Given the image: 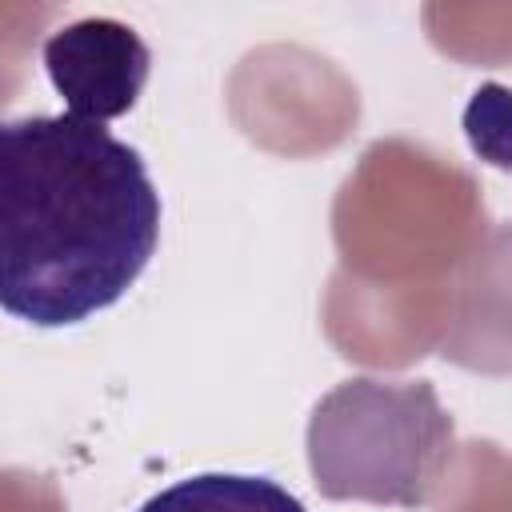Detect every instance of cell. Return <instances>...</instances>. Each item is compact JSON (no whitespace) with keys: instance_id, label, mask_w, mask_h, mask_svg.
<instances>
[{"instance_id":"3957f363","label":"cell","mask_w":512,"mask_h":512,"mask_svg":"<svg viewBox=\"0 0 512 512\" xmlns=\"http://www.w3.org/2000/svg\"><path fill=\"white\" fill-rule=\"evenodd\" d=\"M40 56L64 112L88 124L132 112L152 72L148 44L112 16H84L56 28Z\"/></svg>"},{"instance_id":"277c9868","label":"cell","mask_w":512,"mask_h":512,"mask_svg":"<svg viewBox=\"0 0 512 512\" xmlns=\"http://www.w3.org/2000/svg\"><path fill=\"white\" fill-rule=\"evenodd\" d=\"M136 512H308V508L268 476L200 472L160 488Z\"/></svg>"},{"instance_id":"7a4b0ae2","label":"cell","mask_w":512,"mask_h":512,"mask_svg":"<svg viewBox=\"0 0 512 512\" xmlns=\"http://www.w3.org/2000/svg\"><path fill=\"white\" fill-rule=\"evenodd\" d=\"M456 452V428L428 380L352 376L308 420V468L328 500L424 508Z\"/></svg>"},{"instance_id":"6da1fadb","label":"cell","mask_w":512,"mask_h":512,"mask_svg":"<svg viewBox=\"0 0 512 512\" xmlns=\"http://www.w3.org/2000/svg\"><path fill=\"white\" fill-rule=\"evenodd\" d=\"M160 244L144 156L104 124L20 116L0 128V304L68 328L112 308Z\"/></svg>"}]
</instances>
